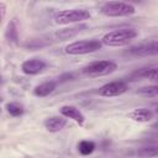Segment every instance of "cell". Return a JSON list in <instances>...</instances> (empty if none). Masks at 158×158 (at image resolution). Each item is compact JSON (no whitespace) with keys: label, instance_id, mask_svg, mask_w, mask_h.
Instances as JSON below:
<instances>
[{"label":"cell","instance_id":"6da1fadb","mask_svg":"<svg viewBox=\"0 0 158 158\" xmlns=\"http://www.w3.org/2000/svg\"><path fill=\"white\" fill-rule=\"evenodd\" d=\"M138 36L137 30L126 27V28H118L107 32L101 38V44L107 47H121L127 43H130L132 40H135Z\"/></svg>","mask_w":158,"mask_h":158},{"label":"cell","instance_id":"7a4b0ae2","mask_svg":"<svg viewBox=\"0 0 158 158\" xmlns=\"http://www.w3.org/2000/svg\"><path fill=\"white\" fill-rule=\"evenodd\" d=\"M117 69V64L112 60H95L89 63L81 69V73L89 78L104 77L114 73Z\"/></svg>","mask_w":158,"mask_h":158},{"label":"cell","instance_id":"3957f363","mask_svg":"<svg viewBox=\"0 0 158 158\" xmlns=\"http://www.w3.org/2000/svg\"><path fill=\"white\" fill-rule=\"evenodd\" d=\"M101 14L109 17H123V16H130L136 12V9L132 4L130 2H123V1H110L105 2L100 7Z\"/></svg>","mask_w":158,"mask_h":158},{"label":"cell","instance_id":"277c9868","mask_svg":"<svg viewBox=\"0 0 158 158\" xmlns=\"http://www.w3.org/2000/svg\"><path fill=\"white\" fill-rule=\"evenodd\" d=\"M90 12L85 9H70L63 10L54 15V22L57 25H68L74 22H81L90 19Z\"/></svg>","mask_w":158,"mask_h":158},{"label":"cell","instance_id":"5b68a950","mask_svg":"<svg viewBox=\"0 0 158 158\" xmlns=\"http://www.w3.org/2000/svg\"><path fill=\"white\" fill-rule=\"evenodd\" d=\"M102 47L99 40H84L69 43L65 47V53L70 56H79V54H88L100 51Z\"/></svg>","mask_w":158,"mask_h":158},{"label":"cell","instance_id":"8992f818","mask_svg":"<svg viewBox=\"0 0 158 158\" xmlns=\"http://www.w3.org/2000/svg\"><path fill=\"white\" fill-rule=\"evenodd\" d=\"M157 53H158L157 40L144 42L138 46H133L126 52V54L130 57H147V56H156Z\"/></svg>","mask_w":158,"mask_h":158},{"label":"cell","instance_id":"52a82bcc","mask_svg":"<svg viewBox=\"0 0 158 158\" xmlns=\"http://www.w3.org/2000/svg\"><path fill=\"white\" fill-rule=\"evenodd\" d=\"M127 84L125 81L117 80V81H111L107 83L105 85H102L101 88H99V95L101 96H106V98H111V96H118L123 93H126L127 90Z\"/></svg>","mask_w":158,"mask_h":158},{"label":"cell","instance_id":"ba28073f","mask_svg":"<svg viewBox=\"0 0 158 158\" xmlns=\"http://www.w3.org/2000/svg\"><path fill=\"white\" fill-rule=\"evenodd\" d=\"M46 67L47 64L44 60L40 58H31V59L25 60L21 64V70L27 75H36V74L42 73Z\"/></svg>","mask_w":158,"mask_h":158},{"label":"cell","instance_id":"9c48e42d","mask_svg":"<svg viewBox=\"0 0 158 158\" xmlns=\"http://www.w3.org/2000/svg\"><path fill=\"white\" fill-rule=\"evenodd\" d=\"M59 111H60L62 116L74 120V121H75L78 125H80V126H81V125L84 123V121H85V116H84L83 112H81L79 109H77L75 106H72V105H64V106L60 107Z\"/></svg>","mask_w":158,"mask_h":158},{"label":"cell","instance_id":"30bf717a","mask_svg":"<svg viewBox=\"0 0 158 158\" xmlns=\"http://www.w3.org/2000/svg\"><path fill=\"white\" fill-rule=\"evenodd\" d=\"M138 79H151V80H156L157 79V67L152 65V67H144L141 69L135 70L131 75H130V80H138Z\"/></svg>","mask_w":158,"mask_h":158},{"label":"cell","instance_id":"8fae6325","mask_svg":"<svg viewBox=\"0 0 158 158\" xmlns=\"http://www.w3.org/2000/svg\"><path fill=\"white\" fill-rule=\"evenodd\" d=\"M67 123V118L64 116H51L44 120L43 125L49 132H59Z\"/></svg>","mask_w":158,"mask_h":158},{"label":"cell","instance_id":"7c38bea8","mask_svg":"<svg viewBox=\"0 0 158 158\" xmlns=\"http://www.w3.org/2000/svg\"><path fill=\"white\" fill-rule=\"evenodd\" d=\"M154 114L152 110L149 109H135L133 111H131L128 114V117L133 121H137V122H149L152 118H153Z\"/></svg>","mask_w":158,"mask_h":158},{"label":"cell","instance_id":"4fadbf2b","mask_svg":"<svg viewBox=\"0 0 158 158\" xmlns=\"http://www.w3.org/2000/svg\"><path fill=\"white\" fill-rule=\"evenodd\" d=\"M84 28H86V25L74 26V27H69V28H62V30H58V31L54 33V37H56L57 40L64 41V40H68V38L75 36V35L79 33V32H81Z\"/></svg>","mask_w":158,"mask_h":158},{"label":"cell","instance_id":"5bb4252c","mask_svg":"<svg viewBox=\"0 0 158 158\" xmlns=\"http://www.w3.org/2000/svg\"><path fill=\"white\" fill-rule=\"evenodd\" d=\"M56 86H57V83L53 81V80H51V81H44V83L37 85V86L33 89V94H35L36 96H38V98H44V96L49 95L51 93H53L54 89H56Z\"/></svg>","mask_w":158,"mask_h":158},{"label":"cell","instance_id":"9a60e30c","mask_svg":"<svg viewBox=\"0 0 158 158\" xmlns=\"http://www.w3.org/2000/svg\"><path fill=\"white\" fill-rule=\"evenodd\" d=\"M5 37L9 42H17L19 40V32H17V27L15 21H11L7 27H6V32H5Z\"/></svg>","mask_w":158,"mask_h":158},{"label":"cell","instance_id":"2e32d148","mask_svg":"<svg viewBox=\"0 0 158 158\" xmlns=\"http://www.w3.org/2000/svg\"><path fill=\"white\" fill-rule=\"evenodd\" d=\"M78 149L79 152L83 154V156H88V154H91L95 149V143L91 142V141H81L79 144H78Z\"/></svg>","mask_w":158,"mask_h":158},{"label":"cell","instance_id":"e0dca14e","mask_svg":"<svg viewBox=\"0 0 158 158\" xmlns=\"http://www.w3.org/2000/svg\"><path fill=\"white\" fill-rule=\"evenodd\" d=\"M137 94L142 96H148V98H156L158 94V86L157 85H149V86H143L136 91Z\"/></svg>","mask_w":158,"mask_h":158},{"label":"cell","instance_id":"ac0fdd59","mask_svg":"<svg viewBox=\"0 0 158 158\" xmlns=\"http://www.w3.org/2000/svg\"><path fill=\"white\" fill-rule=\"evenodd\" d=\"M48 42L46 40H42V38H33V40H28L26 43H25V47L28 48V49H37V48H41V47H44L47 46Z\"/></svg>","mask_w":158,"mask_h":158},{"label":"cell","instance_id":"d6986e66","mask_svg":"<svg viewBox=\"0 0 158 158\" xmlns=\"http://www.w3.org/2000/svg\"><path fill=\"white\" fill-rule=\"evenodd\" d=\"M6 110H7V112H9L10 115H12V116H20V115L23 114V107H22V105L17 104V102H10V104H7V105H6Z\"/></svg>","mask_w":158,"mask_h":158},{"label":"cell","instance_id":"ffe728a7","mask_svg":"<svg viewBox=\"0 0 158 158\" xmlns=\"http://www.w3.org/2000/svg\"><path fill=\"white\" fill-rule=\"evenodd\" d=\"M139 156H142V157H156V156H157V148H156V147H147V148H143V149L139 152Z\"/></svg>","mask_w":158,"mask_h":158},{"label":"cell","instance_id":"44dd1931","mask_svg":"<svg viewBox=\"0 0 158 158\" xmlns=\"http://www.w3.org/2000/svg\"><path fill=\"white\" fill-rule=\"evenodd\" d=\"M5 15H6V5L4 2H0V26L5 19Z\"/></svg>","mask_w":158,"mask_h":158}]
</instances>
